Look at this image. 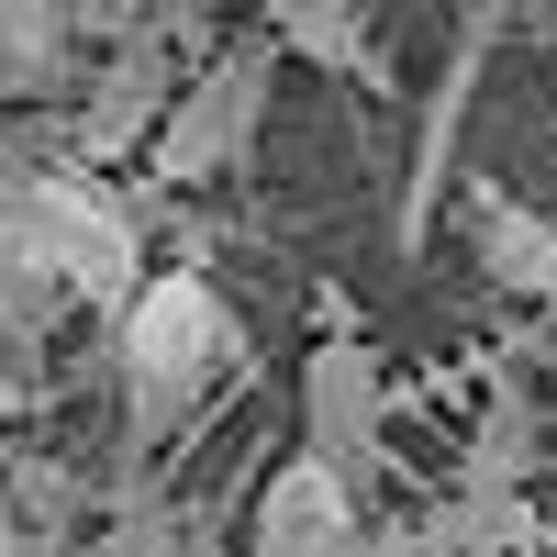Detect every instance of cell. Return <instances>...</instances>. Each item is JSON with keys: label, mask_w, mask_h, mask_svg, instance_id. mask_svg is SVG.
Returning a JSON list of instances; mask_svg holds the SVG:
<instances>
[{"label": "cell", "mask_w": 557, "mask_h": 557, "mask_svg": "<svg viewBox=\"0 0 557 557\" xmlns=\"http://www.w3.org/2000/svg\"><path fill=\"white\" fill-rule=\"evenodd\" d=\"M235 357H246L235 301H223L201 268H157V278H146V301L112 323V380H123V480H146V469H157V446L190 424V412H201L223 380H235Z\"/></svg>", "instance_id": "6da1fadb"}, {"label": "cell", "mask_w": 557, "mask_h": 557, "mask_svg": "<svg viewBox=\"0 0 557 557\" xmlns=\"http://www.w3.org/2000/svg\"><path fill=\"white\" fill-rule=\"evenodd\" d=\"M178 45H201L190 12H157V23H134L123 45H101V67H89V89L57 112V134H34V157L45 168H123V157H157V134L178 112Z\"/></svg>", "instance_id": "7a4b0ae2"}, {"label": "cell", "mask_w": 557, "mask_h": 557, "mask_svg": "<svg viewBox=\"0 0 557 557\" xmlns=\"http://www.w3.org/2000/svg\"><path fill=\"white\" fill-rule=\"evenodd\" d=\"M23 201H34V246H45V268L67 278V301L78 312H101V323H123L134 301H146V212H134L112 178H89V168H23Z\"/></svg>", "instance_id": "3957f363"}, {"label": "cell", "mask_w": 557, "mask_h": 557, "mask_svg": "<svg viewBox=\"0 0 557 557\" xmlns=\"http://www.w3.org/2000/svg\"><path fill=\"white\" fill-rule=\"evenodd\" d=\"M268 89H278V45L268 23L235 34V45H212V57L178 78V112L157 134V190H212V178H235L257 157V134H268Z\"/></svg>", "instance_id": "277c9868"}, {"label": "cell", "mask_w": 557, "mask_h": 557, "mask_svg": "<svg viewBox=\"0 0 557 557\" xmlns=\"http://www.w3.org/2000/svg\"><path fill=\"white\" fill-rule=\"evenodd\" d=\"M380 435H391V380H380V346L323 323V346L301 357V457H323L335 480L380 469Z\"/></svg>", "instance_id": "5b68a950"}, {"label": "cell", "mask_w": 557, "mask_h": 557, "mask_svg": "<svg viewBox=\"0 0 557 557\" xmlns=\"http://www.w3.org/2000/svg\"><path fill=\"white\" fill-rule=\"evenodd\" d=\"M246 557H380V535H368L357 480H335L323 457L290 446L246 502Z\"/></svg>", "instance_id": "8992f818"}, {"label": "cell", "mask_w": 557, "mask_h": 557, "mask_svg": "<svg viewBox=\"0 0 557 557\" xmlns=\"http://www.w3.org/2000/svg\"><path fill=\"white\" fill-rule=\"evenodd\" d=\"M491 45H502V12H469L457 45H446V78L424 89V134H412V178H401V257L435 235V201H446V178H457V134H469V112H480Z\"/></svg>", "instance_id": "52a82bcc"}, {"label": "cell", "mask_w": 557, "mask_h": 557, "mask_svg": "<svg viewBox=\"0 0 557 557\" xmlns=\"http://www.w3.org/2000/svg\"><path fill=\"white\" fill-rule=\"evenodd\" d=\"M78 45H89L78 12H57V0H0V112H23V101H78V89H89Z\"/></svg>", "instance_id": "ba28073f"}, {"label": "cell", "mask_w": 557, "mask_h": 557, "mask_svg": "<svg viewBox=\"0 0 557 557\" xmlns=\"http://www.w3.org/2000/svg\"><path fill=\"white\" fill-rule=\"evenodd\" d=\"M469 268L513 301H546L557 312V223L513 190H469Z\"/></svg>", "instance_id": "9c48e42d"}, {"label": "cell", "mask_w": 557, "mask_h": 557, "mask_svg": "<svg viewBox=\"0 0 557 557\" xmlns=\"http://www.w3.org/2000/svg\"><path fill=\"white\" fill-rule=\"evenodd\" d=\"M67 312H78V301H67V278L45 268V246H34V201H23V178H0V346L34 357Z\"/></svg>", "instance_id": "30bf717a"}, {"label": "cell", "mask_w": 557, "mask_h": 557, "mask_svg": "<svg viewBox=\"0 0 557 557\" xmlns=\"http://www.w3.org/2000/svg\"><path fill=\"white\" fill-rule=\"evenodd\" d=\"M546 469V424H535V391L524 380H491L469 446H457V491H491V502H535Z\"/></svg>", "instance_id": "8fae6325"}, {"label": "cell", "mask_w": 557, "mask_h": 557, "mask_svg": "<svg viewBox=\"0 0 557 557\" xmlns=\"http://www.w3.org/2000/svg\"><path fill=\"white\" fill-rule=\"evenodd\" d=\"M101 557H223V524H212V502H178V491H157V480H123V469H112Z\"/></svg>", "instance_id": "7c38bea8"}, {"label": "cell", "mask_w": 557, "mask_h": 557, "mask_svg": "<svg viewBox=\"0 0 557 557\" xmlns=\"http://www.w3.org/2000/svg\"><path fill=\"white\" fill-rule=\"evenodd\" d=\"M268 45L278 57H312V67H346V78L380 67V34H368V12H346V0H278Z\"/></svg>", "instance_id": "4fadbf2b"}, {"label": "cell", "mask_w": 557, "mask_h": 557, "mask_svg": "<svg viewBox=\"0 0 557 557\" xmlns=\"http://www.w3.org/2000/svg\"><path fill=\"white\" fill-rule=\"evenodd\" d=\"M0 491H12V513H23V535H67V513H78V469H57V457H12V480H0Z\"/></svg>", "instance_id": "5bb4252c"}, {"label": "cell", "mask_w": 557, "mask_h": 557, "mask_svg": "<svg viewBox=\"0 0 557 557\" xmlns=\"http://www.w3.org/2000/svg\"><path fill=\"white\" fill-rule=\"evenodd\" d=\"M34 168V134H23V112H0V178H23Z\"/></svg>", "instance_id": "9a60e30c"}, {"label": "cell", "mask_w": 557, "mask_h": 557, "mask_svg": "<svg viewBox=\"0 0 557 557\" xmlns=\"http://www.w3.org/2000/svg\"><path fill=\"white\" fill-rule=\"evenodd\" d=\"M12 412H34V380H23V368H0V424H12Z\"/></svg>", "instance_id": "2e32d148"}, {"label": "cell", "mask_w": 557, "mask_h": 557, "mask_svg": "<svg viewBox=\"0 0 557 557\" xmlns=\"http://www.w3.org/2000/svg\"><path fill=\"white\" fill-rule=\"evenodd\" d=\"M0 557H23V513H12V491H0Z\"/></svg>", "instance_id": "e0dca14e"}]
</instances>
